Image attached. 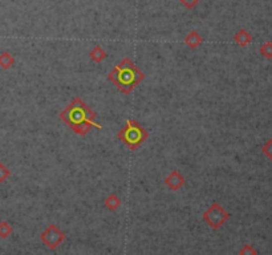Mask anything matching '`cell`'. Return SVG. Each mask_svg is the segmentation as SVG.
I'll list each match as a JSON object with an SVG mask.
<instances>
[{
  "label": "cell",
  "instance_id": "cell-5",
  "mask_svg": "<svg viewBox=\"0 0 272 255\" xmlns=\"http://www.w3.org/2000/svg\"><path fill=\"white\" fill-rule=\"evenodd\" d=\"M67 235L56 226V225H48L43 233L40 234L41 242L48 247L49 250H56L61 243L64 242Z\"/></svg>",
  "mask_w": 272,
  "mask_h": 255
},
{
  "label": "cell",
  "instance_id": "cell-9",
  "mask_svg": "<svg viewBox=\"0 0 272 255\" xmlns=\"http://www.w3.org/2000/svg\"><path fill=\"white\" fill-rule=\"evenodd\" d=\"M106 56H108V53L102 49L101 45H96V47H94V48L89 52L90 60L93 61V63H96V64L102 63V61L106 59Z\"/></svg>",
  "mask_w": 272,
  "mask_h": 255
},
{
  "label": "cell",
  "instance_id": "cell-2",
  "mask_svg": "<svg viewBox=\"0 0 272 255\" xmlns=\"http://www.w3.org/2000/svg\"><path fill=\"white\" fill-rule=\"evenodd\" d=\"M108 79L120 92L130 94L136 86L142 83L145 73L136 65V63L125 57L108 73Z\"/></svg>",
  "mask_w": 272,
  "mask_h": 255
},
{
  "label": "cell",
  "instance_id": "cell-3",
  "mask_svg": "<svg viewBox=\"0 0 272 255\" xmlns=\"http://www.w3.org/2000/svg\"><path fill=\"white\" fill-rule=\"evenodd\" d=\"M117 137L124 145L129 148V150L134 152L146 141L149 133L138 121L128 118L125 126L118 132Z\"/></svg>",
  "mask_w": 272,
  "mask_h": 255
},
{
  "label": "cell",
  "instance_id": "cell-1",
  "mask_svg": "<svg viewBox=\"0 0 272 255\" xmlns=\"http://www.w3.org/2000/svg\"><path fill=\"white\" fill-rule=\"evenodd\" d=\"M59 117L78 136H86L92 128L102 129V125L96 122V113L80 97H74L67 108L60 112Z\"/></svg>",
  "mask_w": 272,
  "mask_h": 255
},
{
  "label": "cell",
  "instance_id": "cell-12",
  "mask_svg": "<svg viewBox=\"0 0 272 255\" xmlns=\"http://www.w3.org/2000/svg\"><path fill=\"white\" fill-rule=\"evenodd\" d=\"M259 53L264 59L272 60V41H266L259 47Z\"/></svg>",
  "mask_w": 272,
  "mask_h": 255
},
{
  "label": "cell",
  "instance_id": "cell-13",
  "mask_svg": "<svg viewBox=\"0 0 272 255\" xmlns=\"http://www.w3.org/2000/svg\"><path fill=\"white\" fill-rule=\"evenodd\" d=\"M12 233H13L12 226H11L7 221H1V222H0V238H3V239L8 238L9 235L12 234Z\"/></svg>",
  "mask_w": 272,
  "mask_h": 255
},
{
  "label": "cell",
  "instance_id": "cell-7",
  "mask_svg": "<svg viewBox=\"0 0 272 255\" xmlns=\"http://www.w3.org/2000/svg\"><path fill=\"white\" fill-rule=\"evenodd\" d=\"M183 43H185V45L189 47L190 49H197L199 45L203 43V39L197 31H191V32H189L186 36H185Z\"/></svg>",
  "mask_w": 272,
  "mask_h": 255
},
{
  "label": "cell",
  "instance_id": "cell-14",
  "mask_svg": "<svg viewBox=\"0 0 272 255\" xmlns=\"http://www.w3.org/2000/svg\"><path fill=\"white\" fill-rule=\"evenodd\" d=\"M9 175H11V171L8 168L3 162H0V183L5 182L9 178Z\"/></svg>",
  "mask_w": 272,
  "mask_h": 255
},
{
  "label": "cell",
  "instance_id": "cell-6",
  "mask_svg": "<svg viewBox=\"0 0 272 255\" xmlns=\"http://www.w3.org/2000/svg\"><path fill=\"white\" fill-rule=\"evenodd\" d=\"M185 182H186V179L178 170H173L170 174L165 178V183L171 191H178L179 189H182Z\"/></svg>",
  "mask_w": 272,
  "mask_h": 255
},
{
  "label": "cell",
  "instance_id": "cell-16",
  "mask_svg": "<svg viewBox=\"0 0 272 255\" xmlns=\"http://www.w3.org/2000/svg\"><path fill=\"white\" fill-rule=\"evenodd\" d=\"M178 1H181L183 7H186L187 9H193L195 8L202 0H178Z\"/></svg>",
  "mask_w": 272,
  "mask_h": 255
},
{
  "label": "cell",
  "instance_id": "cell-17",
  "mask_svg": "<svg viewBox=\"0 0 272 255\" xmlns=\"http://www.w3.org/2000/svg\"><path fill=\"white\" fill-rule=\"evenodd\" d=\"M240 255H252V254H258V250H255L251 245H244L242 249L239 250Z\"/></svg>",
  "mask_w": 272,
  "mask_h": 255
},
{
  "label": "cell",
  "instance_id": "cell-15",
  "mask_svg": "<svg viewBox=\"0 0 272 255\" xmlns=\"http://www.w3.org/2000/svg\"><path fill=\"white\" fill-rule=\"evenodd\" d=\"M262 153L272 162V137L262 146Z\"/></svg>",
  "mask_w": 272,
  "mask_h": 255
},
{
  "label": "cell",
  "instance_id": "cell-10",
  "mask_svg": "<svg viewBox=\"0 0 272 255\" xmlns=\"http://www.w3.org/2000/svg\"><path fill=\"white\" fill-rule=\"evenodd\" d=\"M121 199H120V197H118L117 194H109L108 197L105 198V201H104V206L108 209L109 211H116L118 209V207L121 206Z\"/></svg>",
  "mask_w": 272,
  "mask_h": 255
},
{
  "label": "cell",
  "instance_id": "cell-8",
  "mask_svg": "<svg viewBox=\"0 0 272 255\" xmlns=\"http://www.w3.org/2000/svg\"><path fill=\"white\" fill-rule=\"evenodd\" d=\"M234 41H235L239 47H247L248 44H251L252 43V35L248 32L247 29L242 28L234 35Z\"/></svg>",
  "mask_w": 272,
  "mask_h": 255
},
{
  "label": "cell",
  "instance_id": "cell-4",
  "mask_svg": "<svg viewBox=\"0 0 272 255\" xmlns=\"http://www.w3.org/2000/svg\"><path fill=\"white\" fill-rule=\"evenodd\" d=\"M230 217H231V214L224 210L223 207L216 202L212 203L211 206L208 207L207 210L202 214L203 221L207 223L212 230L220 229L230 219Z\"/></svg>",
  "mask_w": 272,
  "mask_h": 255
},
{
  "label": "cell",
  "instance_id": "cell-11",
  "mask_svg": "<svg viewBox=\"0 0 272 255\" xmlns=\"http://www.w3.org/2000/svg\"><path fill=\"white\" fill-rule=\"evenodd\" d=\"M13 65H15V57L11 53L7 51L0 53V68L7 71V69L12 68Z\"/></svg>",
  "mask_w": 272,
  "mask_h": 255
}]
</instances>
